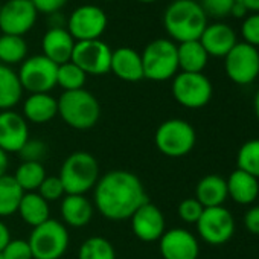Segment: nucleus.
Masks as SVG:
<instances>
[{
	"mask_svg": "<svg viewBox=\"0 0 259 259\" xmlns=\"http://www.w3.org/2000/svg\"><path fill=\"white\" fill-rule=\"evenodd\" d=\"M29 139V128L23 114L0 111V148L5 153H19Z\"/></svg>",
	"mask_w": 259,
	"mask_h": 259,
	"instance_id": "obj_17",
	"label": "nucleus"
},
{
	"mask_svg": "<svg viewBox=\"0 0 259 259\" xmlns=\"http://www.w3.org/2000/svg\"><path fill=\"white\" fill-rule=\"evenodd\" d=\"M138 2H141V4H154V2H157V0H138Z\"/></svg>",
	"mask_w": 259,
	"mask_h": 259,
	"instance_id": "obj_47",
	"label": "nucleus"
},
{
	"mask_svg": "<svg viewBox=\"0 0 259 259\" xmlns=\"http://www.w3.org/2000/svg\"><path fill=\"white\" fill-rule=\"evenodd\" d=\"M78 259H116V251L108 239L92 236L81 244Z\"/></svg>",
	"mask_w": 259,
	"mask_h": 259,
	"instance_id": "obj_31",
	"label": "nucleus"
},
{
	"mask_svg": "<svg viewBox=\"0 0 259 259\" xmlns=\"http://www.w3.org/2000/svg\"><path fill=\"white\" fill-rule=\"evenodd\" d=\"M10 166V160H8V153H5L2 148H0V177H4L8 171Z\"/></svg>",
	"mask_w": 259,
	"mask_h": 259,
	"instance_id": "obj_44",
	"label": "nucleus"
},
{
	"mask_svg": "<svg viewBox=\"0 0 259 259\" xmlns=\"http://www.w3.org/2000/svg\"><path fill=\"white\" fill-rule=\"evenodd\" d=\"M10 241H11V232L4 221H0V253L10 244Z\"/></svg>",
	"mask_w": 259,
	"mask_h": 259,
	"instance_id": "obj_42",
	"label": "nucleus"
},
{
	"mask_svg": "<svg viewBox=\"0 0 259 259\" xmlns=\"http://www.w3.org/2000/svg\"><path fill=\"white\" fill-rule=\"evenodd\" d=\"M58 114V101L49 93H31L23 104L26 122L46 123Z\"/></svg>",
	"mask_w": 259,
	"mask_h": 259,
	"instance_id": "obj_21",
	"label": "nucleus"
},
{
	"mask_svg": "<svg viewBox=\"0 0 259 259\" xmlns=\"http://www.w3.org/2000/svg\"><path fill=\"white\" fill-rule=\"evenodd\" d=\"M58 66L41 55L26 58L19 70V79L23 90L29 93H49L57 85Z\"/></svg>",
	"mask_w": 259,
	"mask_h": 259,
	"instance_id": "obj_8",
	"label": "nucleus"
},
{
	"mask_svg": "<svg viewBox=\"0 0 259 259\" xmlns=\"http://www.w3.org/2000/svg\"><path fill=\"white\" fill-rule=\"evenodd\" d=\"M28 242L34 259H60L69 247V232L61 221L49 218L32 229Z\"/></svg>",
	"mask_w": 259,
	"mask_h": 259,
	"instance_id": "obj_7",
	"label": "nucleus"
},
{
	"mask_svg": "<svg viewBox=\"0 0 259 259\" xmlns=\"http://www.w3.org/2000/svg\"><path fill=\"white\" fill-rule=\"evenodd\" d=\"M238 169L256 177L259 180V139L247 141L236 156Z\"/></svg>",
	"mask_w": 259,
	"mask_h": 259,
	"instance_id": "obj_33",
	"label": "nucleus"
},
{
	"mask_svg": "<svg viewBox=\"0 0 259 259\" xmlns=\"http://www.w3.org/2000/svg\"><path fill=\"white\" fill-rule=\"evenodd\" d=\"M204 207L201 206V203L197 198H186L179 204V217L188 223V224H197V221L200 220L201 213H203Z\"/></svg>",
	"mask_w": 259,
	"mask_h": 259,
	"instance_id": "obj_38",
	"label": "nucleus"
},
{
	"mask_svg": "<svg viewBox=\"0 0 259 259\" xmlns=\"http://www.w3.org/2000/svg\"><path fill=\"white\" fill-rule=\"evenodd\" d=\"M110 72L126 82H138L144 79L142 57L132 48H119L111 54Z\"/></svg>",
	"mask_w": 259,
	"mask_h": 259,
	"instance_id": "obj_20",
	"label": "nucleus"
},
{
	"mask_svg": "<svg viewBox=\"0 0 259 259\" xmlns=\"http://www.w3.org/2000/svg\"><path fill=\"white\" fill-rule=\"evenodd\" d=\"M13 177L23 192H35L46 179V169L41 162H22Z\"/></svg>",
	"mask_w": 259,
	"mask_h": 259,
	"instance_id": "obj_29",
	"label": "nucleus"
},
{
	"mask_svg": "<svg viewBox=\"0 0 259 259\" xmlns=\"http://www.w3.org/2000/svg\"><path fill=\"white\" fill-rule=\"evenodd\" d=\"M31 2L38 13L51 16L54 13H60V10L69 2V0H31Z\"/></svg>",
	"mask_w": 259,
	"mask_h": 259,
	"instance_id": "obj_40",
	"label": "nucleus"
},
{
	"mask_svg": "<svg viewBox=\"0 0 259 259\" xmlns=\"http://www.w3.org/2000/svg\"><path fill=\"white\" fill-rule=\"evenodd\" d=\"M177 57L179 69L188 73H203L209 61V55L198 40L179 43Z\"/></svg>",
	"mask_w": 259,
	"mask_h": 259,
	"instance_id": "obj_25",
	"label": "nucleus"
},
{
	"mask_svg": "<svg viewBox=\"0 0 259 259\" xmlns=\"http://www.w3.org/2000/svg\"><path fill=\"white\" fill-rule=\"evenodd\" d=\"M207 25V16L195 0H174L163 14V26L177 43L200 40Z\"/></svg>",
	"mask_w": 259,
	"mask_h": 259,
	"instance_id": "obj_2",
	"label": "nucleus"
},
{
	"mask_svg": "<svg viewBox=\"0 0 259 259\" xmlns=\"http://www.w3.org/2000/svg\"><path fill=\"white\" fill-rule=\"evenodd\" d=\"M38 194L48 203L57 201V200L63 198V195H66L64 186H63V183H61V180H60L58 176H54V177H48L46 176V179L43 180V183L38 188Z\"/></svg>",
	"mask_w": 259,
	"mask_h": 259,
	"instance_id": "obj_36",
	"label": "nucleus"
},
{
	"mask_svg": "<svg viewBox=\"0 0 259 259\" xmlns=\"http://www.w3.org/2000/svg\"><path fill=\"white\" fill-rule=\"evenodd\" d=\"M95 207L110 221L130 220L132 215L148 201L141 179L125 169H114L99 177L93 188Z\"/></svg>",
	"mask_w": 259,
	"mask_h": 259,
	"instance_id": "obj_1",
	"label": "nucleus"
},
{
	"mask_svg": "<svg viewBox=\"0 0 259 259\" xmlns=\"http://www.w3.org/2000/svg\"><path fill=\"white\" fill-rule=\"evenodd\" d=\"M23 189L10 174L0 177V217H11L19 210Z\"/></svg>",
	"mask_w": 259,
	"mask_h": 259,
	"instance_id": "obj_28",
	"label": "nucleus"
},
{
	"mask_svg": "<svg viewBox=\"0 0 259 259\" xmlns=\"http://www.w3.org/2000/svg\"><path fill=\"white\" fill-rule=\"evenodd\" d=\"M226 183L227 195L238 204H251L259 197L257 179L241 169H235L229 176Z\"/></svg>",
	"mask_w": 259,
	"mask_h": 259,
	"instance_id": "obj_22",
	"label": "nucleus"
},
{
	"mask_svg": "<svg viewBox=\"0 0 259 259\" xmlns=\"http://www.w3.org/2000/svg\"><path fill=\"white\" fill-rule=\"evenodd\" d=\"M0 7H2V5H0Z\"/></svg>",
	"mask_w": 259,
	"mask_h": 259,
	"instance_id": "obj_50",
	"label": "nucleus"
},
{
	"mask_svg": "<svg viewBox=\"0 0 259 259\" xmlns=\"http://www.w3.org/2000/svg\"><path fill=\"white\" fill-rule=\"evenodd\" d=\"M108 25L107 14L96 5H81L69 16L66 29L75 41L101 40Z\"/></svg>",
	"mask_w": 259,
	"mask_h": 259,
	"instance_id": "obj_10",
	"label": "nucleus"
},
{
	"mask_svg": "<svg viewBox=\"0 0 259 259\" xmlns=\"http://www.w3.org/2000/svg\"><path fill=\"white\" fill-rule=\"evenodd\" d=\"M58 177L66 195H84L99 180V163L90 153L76 151L63 162Z\"/></svg>",
	"mask_w": 259,
	"mask_h": 259,
	"instance_id": "obj_3",
	"label": "nucleus"
},
{
	"mask_svg": "<svg viewBox=\"0 0 259 259\" xmlns=\"http://www.w3.org/2000/svg\"><path fill=\"white\" fill-rule=\"evenodd\" d=\"M197 142L194 126L183 119L162 122L154 135L156 148L166 157H183L189 154Z\"/></svg>",
	"mask_w": 259,
	"mask_h": 259,
	"instance_id": "obj_6",
	"label": "nucleus"
},
{
	"mask_svg": "<svg viewBox=\"0 0 259 259\" xmlns=\"http://www.w3.org/2000/svg\"><path fill=\"white\" fill-rule=\"evenodd\" d=\"M87 75L72 61L58 66L57 72V85H60L64 92H73L84 89Z\"/></svg>",
	"mask_w": 259,
	"mask_h": 259,
	"instance_id": "obj_32",
	"label": "nucleus"
},
{
	"mask_svg": "<svg viewBox=\"0 0 259 259\" xmlns=\"http://www.w3.org/2000/svg\"><path fill=\"white\" fill-rule=\"evenodd\" d=\"M197 230L204 242L210 245H221L233 236L235 220L223 206L206 207L197 221Z\"/></svg>",
	"mask_w": 259,
	"mask_h": 259,
	"instance_id": "obj_13",
	"label": "nucleus"
},
{
	"mask_svg": "<svg viewBox=\"0 0 259 259\" xmlns=\"http://www.w3.org/2000/svg\"><path fill=\"white\" fill-rule=\"evenodd\" d=\"M75 40L66 28H49L41 40L43 55L57 66L70 61Z\"/></svg>",
	"mask_w": 259,
	"mask_h": 259,
	"instance_id": "obj_19",
	"label": "nucleus"
},
{
	"mask_svg": "<svg viewBox=\"0 0 259 259\" xmlns=\"http://www.w3.org/2000/svg\"><path fill=\"white\" fill-rule=\"evenodd\" d=\"M48 145L43 141H32L28 139V142L22 147V150L17 153L23 162H41L46 157Z\"/></svg>",
	"mask_w": 259,
	"mask_h": 259,
	"instance_id": "obj_37",
	"label": "nucleus"
},
{
	"mask_svg": "<svg viewBox=\"0 0 259 259\" xmlns=\"http://www.w3.org/2000/svg\"><path fill=\"white\" fill-rule=\"evenodd\" d=\"M227 183L223 177L209 174L203 177L195 188V198L206 207H218L227 200Z\"/></svg>",
	"mask_w": 259,
	"mask_h": 259,
	"instance_id": "obj_24",
	"label": "nucleus"
},
{
	"mask_svg": "<svg viewBox=\"0 0 259 259\" xmlns=\"http://www.w3.org/2000/svg\"><path fill=\"white\" fill-rule=\"evenodd\" d=\"M159 242L163 259H197L200 253L197 238L186 229L176 227L165 230Z\"/></svg>",
	"mask_w": 259,
	"mask_h": 259,
	"instance_id": "obj_15",
	"label": "nucleus"
},
{
	"mask_svg": "<svg viewBox=\"0 0 259 259\" xmlns=\"http://www.w3.org/2000/svg\"><path fill=\"white\" fill-rule=\"evenodd\" d=\"M133 233L144 242H154L165 233V217L162 210L147 201L130 218Z\"/></svg>",
	"mask_w": 259,
	"mask_h": 259,
	"instance_id": "obj_16",
	"label": "nucleus"
},
{
	"mask_svg": "<svg viewBox=\"0 0 259 259\" xmlns=\"http://www.w3.org/2000/svg\"><path fill=\"white\" fill-rule=\"evenodd\" d=\"M0 259H4V257H2V254H0Z\"/></svg>",
	"mask_w": 259,
	"mask_h": 259,
	"instance_id": "obj_48",
	"label": "nucleus"
},
{
	"mask_svg": "<svg viewBox=\"0 0 259 259\" xmlns=\"http://www.w3.org/2000/svg\"><path fill=\"white\" fill-rule=\"evenodd\" d=\"M60 212L67 226L84 227L93 217V204L84 195H66L61 201Z\"/></svg>",
	"mask_w": 259,
	"mask_h": 259,
	"instance_id": "obj_23",
	"label": "nucleus"
},
{
	"mask_svg": "<svg viewBox=\"0 0 259 259\" xmlns=\"http://www.w3.org/2000/svg\"><path fill=\"white\" fill-rule=\"evenodd\" d=\"M253 105H254L256 117H257V120H259V90H257V92H256V95H254V102H253Z\"/></svg>",
	"mask_w": 259,
	"mask_h": 259,
	"instance_id": "obj_46",
	"label": "nucleus"
},
{
	"mask_svg": "<svg viewBox=\"0 0 259 259\" xmlns=\"http://www.w3.org/2000/svg\"><path fill=\"white\" fill-rule=\"evenodd\" d=\"M108 2H111V0H108Z\"/></svg>",
	"mask_w": 259,
	"mask_h": 259,
	"instance_id": "obj_49",
	"label": "nucleus"
},
{
	"mask_svg": "<svg viewBox=\"0 0 259 259\" xmlns=\"http://www.w3.org/2000/svg\"><path fill=\"white\" fill-rule=\"evenodd\" d=\"M241 35L244 38V43L259 48V13H250L242 25H241Z\"/></svg>",
	"mask_w": 259,
	"mask_h": 259,
	"instance_id": "obj_35",
	"label": "nucleus"
},
{
	"mask_svg": "<svg viewBox=\"0 0 259 259\" xmlns=\"http://www.w3.org/2000/svg\"><path fill=\"white\" fill-rule=\"evenodd\" d=\"M198 41L201 43L209 57L217 58H224L238 43L236 32L233 31V28L223 22L207 25Z\"/></svg>",
	"mask_w": 259,
	"mask_h": 259,
	"instance_id": "obj_18",
	"label": "nucleus"
},
{
	"mask_svg": "<svg viewBox=\"0 0 259 259\" xmlns=\"http://www.w3.org/2000/svg\"><path fill=\"white\" fill-rule=\"evenodd\" d=\"M235 2L236 0H200L198 4L207 17L224 19V17L230 16V11H232Z\"/></svg>",
	"mask_w": 259,
	"mask_h": 259,
	"instance_id": "obj_34",
	"label": "nucleus"
},
{
	"mask_svg": "<svg viewBox=\"0 0 259 259\" xmlns=\"http://www.w3.org/2000/svg\"><path fill=\"white\" fill-rule=\"evenodd\" d=\"M17 212L22 220L32 227H37L51 218L49 203L38 192H25Z\"/></svg>",
	"mask_w": 259,
	"mask_h": 259,
	"instance_id": "obj_26",
	"label": "nucleus"
},
{
	"mask_svg": "<svg viewBox=\"0 0 259 259\" xmlns=\"http://www.w3.org/2000/svg\"><path fill=\"white\" fill-rule=\"evenodd\" d=\"M171 90L174 99L186 108H201L212 98V82L203 73H177Z\"/></svg>",
	"mask_w": 259,
	"mask_h": 259,
	"instance_id": "obj_9",
	"label": "nucleus"
},
{
	"mask_svg": "<svg viewBox=\"0 0 259 259\" xmlns=\"http://www.w3.org/2000/svg\"><path fill=\"white\" fill-rule=\"evenodd\" d=\"M250 13L247 11V8L244 5H241L239 2H235L232 11H230V16L235 17V19H245Z\"/></svg>",
	"mask_w": 259,
	"mask_h": 259,
	"instance_id": "obj_43",
	"label": "nucleus"
},
{
	"mask_svg": "<svg viewBox=\"0 0 259 259\" xmlns=\"http://www.w3.org/2000/svg\"><path fill=\"white\" fill-rule=\"evenodd\" d=\"M244 226L250 233L259 235V206H253L245 212Z\"/></svg>",
	"mask_w": 259,
	"mask_h": 259,
	"instance_id": "obj_41",
	"label": "nucleus"
},
{
	"mask_svg": "<svg viewBox=\"0 0 259 259\" xmlns=\"http://www.w3.org/2000/svg\"><path fill=\"white\" fill-rule=\"evenodd\" d=\"M22 95L23 87L17 72H14L10 66L0 64V111L16 107L20 102Z\"/></svg>",
	"mask_w": 259,
	"mask_h": 259,
	"instance_id": "obj_27",
	"label": "nucleus"
},
{
	"mask_svg": "<svg viewBox=\"0 0 259 259\" xmlns=\"http://www.w3.org/2000/svg\"><path fill=\"white\" fill-rule=\"evenodd\" d=\"M0 254L4 259H34L31 245L25 239H11Z\"/></svg>",
	"mask_w": 259,
	"mask_h": 259,
	"instance_id": "obj_39",
	"label": "nucleus"
},
{
	"mask_svg": "<svg viewBox=\"0 0 259 259\" xmlns=\"http://www.w3.org/2000/svg\"><path fill=\"white\" fill-rule=\"evenodd\" d=\"M113 51L102 40L76 41L70 61L75 63L85 75H105L110 72Z\"/></svg>",
	"mask_w": 259,
	"mask_h": 259,
	"instance_id": "obj_12",
	"label": "nucleus"
},
{
	"mask_svg": "<svg viewBox=\"0 0 259 259\" xmlns=\"http://www.w3.org/2000/svg\"><path fill=\"white\" fill-rule=\"evenodd\" d=\"M224 69L232 82L251 84L259 76V51L244 41L236 43L224 57Z\"/></svg>",
	"mask_w": 259,
	"mask_h": 259,
	"instance_id": "obj_11",
	"label": "nucleus"
},
{
	"mask_svg": "<svg viewBox=\"0 0 259 259\" xmlns=\"http://www.w3.org/2000/svg\"><path fill=\"white\" fill-rule=\"evenodd\" d=\"M144 78L156 82L168 81L179 72L177 45L169 38H157L148 43L141 54Z\"/></svg>",
	"mask_w": 259,
	"mask_h": 259,
	"instance_id": "obj_5",
	"label": "nucleus"
},
{
	"mask_svg": "<svg viewBox=\"0 0 259 259\" xmlns=\"http://www.w3.org/2000/svg\"><path fill=\"white\" fill-rule=\"evenodd\" d=\"M28 55V45L23 37L17 35H0V64L13 66L23 63Z\"/></svg>",
	"mask_w": 259,
	"mask_h": 259,
	"instance_id": "obj_30",
	"label": "nucleus"
},
{
	"mask_svg": "<svg viewBox=\"0 0 259 259\" xmlns=\"http://www.w3.org/2000/svg\"><path fill=\"white\" fill-rule=\"evenodd\" d=\"M58 101V114L75 130H90L101 117V105L96 96L85 89L63 92Z\"/></svg>",
	"mask_w": 259,
	"mask_h": 259,
	"instance_id": "obj_4",
	"label": "nucleus"
},
{
	"mask_svg": "<svg viewBox=\"0 0 259 259\" xmlns=\"http://www.w3.org/2000/svg\"><path fill=\"white\" fill-rule=\"evenodd\" d=\"M247 8L248 13H259V0H236Z\"/></svg>",
	"mask_w": 259,
	"mask_h": 259,
	"instance_id": "obj_45",
	"label": "nucleus"
},
{
	"mask_svg": "<svg viewBox=\"0 0 259 259\" xmlns=\"http://www.w3.org/2000/svg\"><path fill=\"white\" fill-rule=\"evenodd\" d=\"M37 16L31 0H8L0 7V29L8 35L23 37L34 28Z\"/></svg>",
	"mask_w": 259,
	"mask_h": 259,
	"instance_id": "obj_14",
	"label": "nucleus"
}]
</instances>
